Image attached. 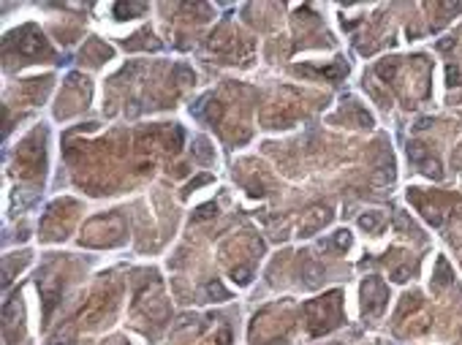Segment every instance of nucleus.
I'll use <instances>...</instances> for the list:
<instances>
[{
  "mask_svg": "<svg viewBox=\"0 0 462 345\" xmlns=\"http://www.w3.org/2000/svg\"><path fill=\"white\" fill-rule=\"evenodd\" d=\"M49 345H71L68 340H54V343H49Z\"/></svg>",
  "mask_w": 462,
  "mask_h": 345,
  "instance_id": "obj_10",
  "label": "nucleus"
},
{
  "mask_svg": "<svg viewBox=\"0 0 462 345\" xmlns=\"http://www.w3.org/2000/svg\"><path fill=\"white\" fill-rule=\"evenodd\" d=\"M359 226L367 228V231H378V228L383 226V215H380V212H370V215H362V217H359Z\"/></svg>",
  "mask_w": 462,
  "mask_h": 345,
  "instance_id": "obj_3",
  "label": "nucleus"
},
{
  "mask_svg": "<svg viewBox=\"0 0 462 345\" xmlns=\"http://www.w3.org/2000/svg\"><path fill=\"white\" fill-rule=\"evenodd\" d=\"M373 182L375 185H389V182H392V171H380V174H375Z\"/></svg>",
  "mask_w": 462,
  "mask_h": 345,
  "instance_id": "obj_5",
  "label": "nucleus"
},
{
  "mask_svg": "<svg viewBox=\"0 0 462 345\" xmlns=\"http://www.w3.org/2000/svg\"><path fill=\"white\" fill-rule=\"evenodd\" d=\"M334 242H337V247H348V245H351V237H348V231H337Z\"/></svg>",
  "mask_w": 462,
  "mask_h": 345,
  "instance_id": "obj_6",
  "label": "nucleus"
},
{
  "mask_svg": "<svg viewBox=\"0 0 462 345\" xmlns=\"http://www.w3.org/2000/svg\"><path fill=\"white\" fill-rule=\"evenodd\" d=\"M408 158L413 160L416 166H424L430 160V155H427V147L424 144H408Z\"/></svg>",
  "mask_w": 462,
  "mask_h": 345,
  "instance_id": "obj_2",
  "label": "nucleus"
},
{
  "mask_svg": "<svg viewBox=\"0 0 462 345\" xmlns=\"http://www.w3.org/2000/svg\"><path fill=\"white\" fill-rule=\"evenodd\" d=\"M408 280V269H397L394 272V283H405Z\"/></svg>",
  "mask_w": 462,
  "mask_h": 345,
  "instance_id": "obj_8",
  "label": "nucleus"
},
{
  "mask_svg": "<svg viewBox=\"0 0 462 345\" xmlns=\"http://www.w3.org/2000/svg\"><path fill=\"white\" fill-rule=\"evenodd\" d=\"M212 210H215V207H212V204H207V207H201V212H199V217H210V215H212Z\"/></svg>",
  "mask_w": 462,
  "mask_h": 345,
  "instance_id": "obj_9",
  "label": "nucleus"
},
{
  "mask_svg": "<svg viewBox=\"0 0 462 345\" xmlns=\"http://www.w3.org/2000/svg\"><path fill=\"white\" fill-rule=\"evenodd\" d=\"M234 280L247 283V280H250V272H247V269H234Z\"/></svg>",
  "mask_w": 462,
  "mask_h": 345,
  "instance_id": "obj_7",
  "label": "nucleus"
},
{
  "mask_svg": "<svg viewBox=\"0 0 462 345\" xmlns=\"http://www.w3.org/2000/svg\"><path fill=\"white\" fill-rule=\"evenodd\" d=\"M207 147H210V144H207L204 139H199V141H196V155H199V160H204V163H210V160H212V152L207 150Z\"/></svg>",
  "mask_w": 462,
  "mask_h": 345,
  "instance_id": "obj_4",
  "label": "nucleus"
},
{
  "mask_svg": "<svg viewBox=\"0 0 462 345\" xmlns=\"http://www.w3.org/2000/svg\"><path fill=\"white\" fill-rule=\"evenodd\" d=\"M326 220H329V212H326V210H313V215L307 217L302 226H299V234H302V237H310L313 231H318V228H321Z\"/></svg>",
  "mask_w": 462,
  "mask_h": 345,
  "instance_id": "obj_1",
  "label": "nucleus"
}]
</instances>
